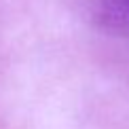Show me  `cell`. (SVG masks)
I'll return each instance as SVG.
<instances>
[{
	"instance_id": "cell-1",
	"label": "cell",
	"mask_w": 129,
	"mask_h": 129,
	"mask_svg": "<svg viewBox=\"0 0 129 129\" xmlns=\"http://www.w3.org/2000/svg\"><path fill=\"white\" fill-rule=\"evenodd\" d=\"M80 9L98 28L129 38V0H78Z\"/></svg>"
}]
</instances>
